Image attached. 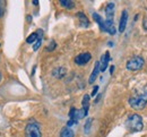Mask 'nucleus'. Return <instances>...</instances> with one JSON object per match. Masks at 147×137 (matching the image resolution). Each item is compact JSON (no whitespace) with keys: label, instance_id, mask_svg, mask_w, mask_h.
Masks as SVG:
<instances>
[{"label":"nucleus","instance_id":"obj_22","mask_svg":"<svg viewBox=\"0 0 147 137\" xmlns=\"http://www.w3.org/2000/svg\"><path fill=\"white\" fill-rule=\"evenodd\" d=\"M97 91H98V86H94V88H93V91H92V97H95V95H96Z\"/></svg>","mask_w":147,"mask_h":137},{"label":"nucleus","instance_id":"obj_12","mask_svg":"<svg viewBox=\"0 0 147 137\" xmlns=\"http://www.w3.org/2000/svg\"><path fill=\"white\" fill-rule=\"evenodd\" d=\"M93 18H94V20L98 24V26H100L101 31L105 32V20H103V18H102L98 14H96V13H94V14H93Z\"/></svg>","mask_w":147,"mask_h":137},{"label":"nucleus","instance_id":"obj_15","mask_svg":"<svg viewBox=\"0 0 147 137\" xmlns=\"http://www.w3.org/2000/svg\"><path fill=\"white\" fill-rule=\"evenodd\" d=\"M59 2H60V5L62 7L68 8V9H71V8H74V6H75L74 1H71V0H60Z\"/></svg>","mask_w":147,"mask_h":137},{"label":"nucleus","instance_id":"obj_16","mask_svg":"<svg viewBox=\"0 0 147 137\" xmlns=\"http://www.w3.org/2000/svg\"><path fill=\"white\" fill-rule=\"evenodd\" d=\"M77 16H78V18L80 20V23H82V25L83 26H85V27H87L88 25H90V23H88V20H87V17L83 14V13H78L77 14Z\"/></svg>","mask_w":147,"mask_h":137},{"label":"nucleus","instance_id":"obj_27","mask_svg":"<svg viewBox=\"0 0 147 137\" xmlns=\"http://www.w3.org/2000/svg\"><path fill=\"white\" fill-rule=\"evenodd\" d=\"M0 80H1V73H0Z\"/></svg>","mask_w":147,"mask_h":137},{"label":"nucleus","instance_id":"obj_6","mask_svg":"<svg viewBox=\"0 0 147 137\" xmlns=\"http://www.w3.org/2000/svg\"><path fill=\"white\" fill-rule=\"evenodd\" d=\"M110 53L107 51L102 57H101V60H100V69L101 72H105L108 66H109V61H110Z\"/></svg>","mask_w":147,"mask_h":137},{"label":"nucleus","instance_id":"obj_14","mask_svg":"<svg viewBox=\"0 0 147 137\" xmlns=\"http://www.w3.org/2000/svg\"><path fill=\"white\" fill-rule=\"evenodd\" d=\"M82 104H83V108H82V109H83L86 113H88V108H90V95H87V94L84 95Z\"/></svg>","mask_w":147,"mask_h":137},{"label":"nucleus","instance_id":"obj_19","mask_svg":"<svg viewBox=\"0 0 147 137\" xmlns=\"http://www.w3.org/2000/svg\"><path fill=\"white\" fill-rule=\"evenodd\" d=\"M37 38H38V33H32V34L27 38L26 42H27V43H34V42H36Z\"/></svg>","mask_w":147,"mask_h":137},{"label":"nucleus","instance_id":"obj_11","mask_svg":"<svg viewBox=\"0 0 147 137\" xmlns=\"http://www.w3.org/2000/svg\"><path fill=\"white\" fill-rule=\"evenodd\" d=\"M66 73H67V70L65 67H57L52 70V75L55 78H62L66 75Z\"/></svg>","mask_w":147,"mask_h":137},{"label":"nucleus","instance_id":"obj_13","mask_svg":"<svg viewBox=\"0 0 147 137\" xmlns=\"http://www.w3.org/2000/svg\"><path fill=\"white\" fill-rule=\"evenodd\" d=\"M60 137H75L73 129H70L69 127H63V128L61 129Z\"/></svg>","mask_w":147,"mask_h":137},{"label":"nucleus","instance_id":"obj_9","mask_svg":"<svg viewBox=\"0 0 147 137\" xmlns=\"http://www.w3.org/2000/svg\"><path fill=\"white\" fill-rule=\"evenodd\" d=\"M105 32H108L111 35H114L117 33V28L114 26L113 20H105Z\"/></svg>","mask_w":147,"mask_h":137},{"label":"nucleus","instance_id":"obj_18","mask_svg":"<svg viewBox=\"0 0 147 137\" xmlns=\"http://www.w3.org/2000/svg\"><path fill=\"white\" fill-rule=\"evenodd\" d=\"M92 122H93V119L92 118H88L85 122V126H84V133L85 134H88L90 130H91V126H92Z\"/></svg>","mask_w":147,"mask_h":137},{"label":"nucleus","instance_id":"obj_3","mask_svg":"<svg viewBox=\"0 0 147 137\" xmlns=\"http://www.w3.org/2000/svg\"><path fill=\"white\" fill-rule=\"evenodd\" d=\"M25 136L26 137H42L41 128L35 122H31L25 128Z\"/></svg>","mask_w":147,"mask_h":137},{"label":"nucleus","instance_id":"obj_21","mask_svg":"<svg viewBox=\"0 0 147 137\" xmlns=\"http://www.w3.org/2000/svg\"><path fill=\"white\" fill-rule=\"evenodd\" d=\"M3 10H5V5H3V1L0 0V17L3 15Z\"/></svg>","mask_w":147,"mask_h":137},{"label":"nucleus","instance_id":"obj_24","mask_svg":"<svg viewBox=\"0 0 147 137\" xmlns=\"http://www.w3.org/2000/svg\"><path fill=\"white\" fill-rule=\"evenodd\" d=\"M113 72H114V66H111V69H110V73H111V75L113 74Z\"/></svg>","mask_w":147,"mask_h":137},{"label":"nucleus","instance_id":"obj_26","mask_svg":"<svg viewBox=\"0 0 147 137\" xmlns=\"http://www.w3.org/2000/svg\"><path fill=\"white\" fill-rule=\"evenodd\" d=\"M32 20V17L31 16H27V22H31Z\"/></svg>","mask_w":147,"mask_h":137},{"label":"nucleus","instance_id":"obj_17","mask_svg":"<svg viewBox=\"0 0 147 137\" xmlns=\"http://www.w3.org/2000/svg\"><path fill=\"white\" fill-rule=\"evenodd\" d=\"M38 38H37L36 42H35V44H34V47H33V50L34 51H36V50H38V48L41 47V44H42V36H43V33H42V31L40 30L38 31Z\"/></svg>","mask_w":147,"mask_h":137},{"label":"nucleus","instance_id":"obj_10","mask_svg":"<svg viewBox=\"0 0 147 137\" xmlns=\"http://www.w3.org/2000/svg\"><path fill=\"white\" fill-rule=\"evenodd\" d=\"M100 72H101V69H100V61H97V62H95V66H94V69H93V72H92V75H91L90 80H88L90 84H93V83L95 82V79H96V77H97V75H98Z\"/></svg>","mask_w":147,"mask_h":137},{"label":"nucleus","instance_id":"obj_8","mask_svg":"<svg viewBox=\"0 0 147 137\" xmlns=\"http://www.w3.org/2000/svg\"><path fill=\"white\" fill-rule=\"evenodd\" d=\"M114 8H115V6H114V3H113V2L108 3V6H107V8H105L107 20H113V16H114Z\"/></svg>","mask_w":147,"mask_h":137},{"label":"nucleus","instance_id":"obj_7","mask_svg":"<svg viewBox=\"0 0 147 137\" xmlns=\"http://www.w3.org/2000/svg\"><path fill=\"white\" fill-rule=\"evenodd\" d=\"M127 20H128V11H127V10H123V11H122V14H121L120 24H119V31H120V32H123V31L126 30Z\"/></svg>","mask_w":147,"mask_h":137},{"label":"nucleus","instance_id":"obj_20","mask_svg":"<svg viewBox=\"0 0 147 137\" xmlns=\"http://www.w3.org/2000/svg\"><path fill=\"white\" fill-rule=\"evenodd\" d=\"M57 47V44H55V41H51V43L48 45V51H52V50H55V48Z\"/></svg>","mask_w":147,"mask_h":137},{"label":"nucleus","instance_id":"obj_25","mask_svg":"<svg viewBox=\"0 0 147 137\" xmlns=\"http://www.w3.org/2000/svg\"><path fill=\"white\" fill-rule=\"evenodd\" d=\"M32 2H33V5H35V6H37V5H38V1H37V0H33Z\"/></svg>","mask_w":147,"mask_h":137},{"label":"nucleus","instance_id":"obj_23","mask_svg":"<svg viewBox=\"0 0 147 137\" xmlns=\"http://www.w3.org/2000/svg\"><path fill=\"white\" fill-rule=\"evenodd\" d=\"M143 27H144V30L147 31V16L144 18V20H143Z\"/></svg>","mask_w":147,"mask_h":137},{"label":"nucleus","instance_id":"obj_1","mask_svg":"<svg viewBox=\"0 0 147 137\" xmlns=\"http://www.w3.org/2000/svg\"><path fill=\"white\" fill-rule=\"evenodd\" d=\"M129 104L136 110H140L145 108V105L147 104V91L135 93L129 99Z\"/></svg>","mask_w":147,"mask_h":137},{"label":"nucleus","instance_id":"obj_5","mask_svg":"<svg viewBox=\"0 0 147 137\" xmlns=\"http://www.w3.org/2000/svg\"><path fill=\"white\" fill-rule=\"evenodd\" d=\"M91 59H92L91 53L85 52V53H80V55H78V56L75 58V62H76L78 66H84V65H86Z\"/></svg>","mask_w":147,"mask_h":137},{"label":"nucleus","instance_id":"obj_4","mask_svg":"<svg viewBox=\"0 0 147 137\" xmlns=\"http://www.w3.org/2000/svg\"><path fill=\"white\" fill-rule=\"evenodd\" d=\"M145 63V60L143 57H139V56H136L134 58H131L130 60H128L127 62V69L128 70H138L140 69Z\"/></svg>","mask_w":147,"mask_h":137},{"label":"nucleus","instance_id":"obj_2","mask_svg":"<svg viewBox=\"0 0 147 137\" xmlns=\"http://www.w3.org/2000/svg\"><path fill=\"white\" fill-rule=\"evenodd\" d=\"M126 127L129 132L131 133H137V132H140L144 127L143 125V119L139 115L135 113V115H131L129 116L127 121H126Z\"/></svg>","mask_w":147,"mask_h":137}]
</instances>
